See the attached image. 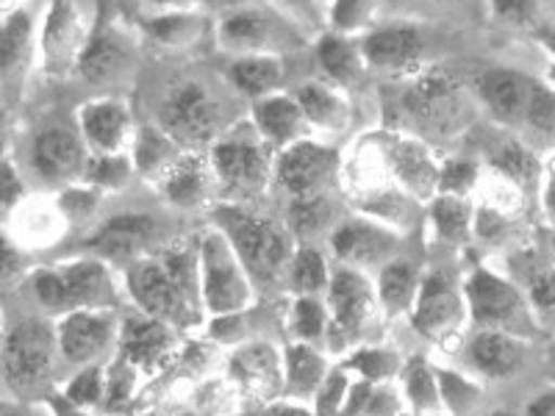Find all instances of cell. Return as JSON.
I'll return each mask as SVG.
<instances>
[{"label":"cell","instance_id":"36","mask_svg":"<svg viewBox=\"0 0 555 416\" xmlns=\"http://www.w3.org/2000/svg\"><path fill=\"white\" fill-rule=\"evenodd\" d=\"M292 284L297 291H314L325 284V261L317 250H300L292 264Z\"/></svg>","mask_w":555,"mask_h":416},{"label":"cell","instance_id":"44","mask_svg":"<svg viewBox=\"0 0 555 416\" xmlns=\"http://www.w3.org/2000/svg\"><path fill=\"white\" fill-rule=\"evenodd\" d=\"M366 17H370V0H336L334 20L345 31L359 28Z\"/></svg>","mask_w":555,"mask_h":416},{"label":"cell","instance_id":"10","mask_svg":"<svg viewBox=\"0 0 555 416\" xmlns=\"http://www.w3.org/2000/svg\"><path fill=\"white\" fill-rule=\"evenodd\" d=\"M215 170L220 181L242 195L261 192L267 183V158L261 147L247 142H225L215 147Z\"/></svg>","mask_w":555,"mask_h":416},{"label":"cell","instance_id":"3","mask_svg":"<svg viewBox=\"0 0 555 416\" xmlns=\"http://www.w3.org/2000/svg\"><path fill=\"white\" fill-rule=\"evenodd\" d=\"M162 126L165 133L183 145H206L217 139L222 128V106L208 95L201 83H178L162 103Z\"/></svg>","mask_w":555,"mask_h":416},{"label":"cell","instance_id":"43","mask_svg":"<svg viewBox=\"0 0 555 416\" xmlns=\"http://www.w3.org/2000/svg\"><path fill=\"white\" fill-rule=\"evenodd\" d=\"M322 309L314 303V300H300V303L295 306V330L300 336H306V339H314V336L322 334Z\"/></svg>","mask_w":555,"mask_h":416},{"label":"cell","instance_id":"33","mask_svg":"<svg viewBox=\"0 0 555 416\" xmlns=\"http://www.w3.org/2000/svg\"><path fill=\"white\" fill-rule=\"evenodd\" d=\"M320 62L331 76L339 81H350L359 73V53L345 42V39L328 37L320 44Z\"/></svg>","mask_w":555,"mask_h":416},{"label":"cell","instance_id":"22","mask_svg":"<svg viewBox=\"0 0 555 416\" xmlns=\"http://www.w3.org/2000/svg\"><path fill=\"white\" fill-rule=\"evenodd\" d=\"M253 117L261 126V131L275 142H292L300 131V122L306 120L304 106L300 101L292 98H267V101L256 103Z\"/></svg>","mask_w":555,"mask_h":416},{"label":"cell","instance_id":"7","mask_svg":"<svg viewBox=\"0 0 555 416\" xmlns=\"http://www.w3.org/2000/svg\"><path fill=\"white\" fill-rule=\"evenodd\" d=\"M539 81L517 69H489L478 78L480 101L503 122H528Z\"/></svg>","mask_w":555,"mask_h":416},{"label":"cell","instance_id":"17","mask_svg":"<svg viewBox=\"0 0 555 416\" xmlns=\"http://www.w3.org/2000/svg\"><path fill=\"white\" fill-rule=\"evenodd\" d=\"M467 295L475 320L486 322V325L508 322L519 311V291L483 270L473 275V281L467 284Z\"/></svg>","mask_w":555,"mask_h":416},{"label":"cell","instance_id":"45","mask_svg":"<svg viewBox=\"0 0 555 416\" xmlns=\"http://www.w3.org/2000/svg\"><path fill=\"white\" fill-rule=\"evenodd\" d=\"M473 178H475L473 167L459 161V165H450L448 170H444L442 183L448 186V190H455V186H459V190H467L469 183H473Z\"/></svg>","mask_w":555,"mask_h":416},{"label":"cell","instance_id":"12","mask_svg":"<svg viewBox=\"0 0 555 416\" xmlns=\"http://www.w3.org/2000/svg\"><path fill=\"white\" fill-rule=\"evenodd\" d=\"M112 316L92 314V311H76L62 322L59 328V344L69 361H89L98 355L112 339Z\"/></svg>","mask_w":555,"mask_h":416},{"label":"cell","instance_id":"1","mask_svg":"<svg viewBox=\"0 0 555 416\" xmlns=\"http://www.w3.org/2000/svg\"><path fill=\"white\" fill-rule=\"evenodd\" d=\"M137 303L156 320L190 322V256L170 252L162 261H142L128 275Z\"/></svg>","mask_w":555,"mask_h":416},{"label":"cell","instance_id":"4","mask_svg":"<svg viewBox=\"0 0 555 416\" xmlns=\"http://www.w3.org/2000/svg\"><path fill=\"white\" fill-rule=\"evenodd\" d=\"M53 366V334L44 322L28 320L3 341V373L9 384L37 386Z\"/></svg>","mask_w":555,"mask_h":416},{"label":"cell","instance_id":"47","mask_svg":"<svg viewBox=\"0 0 555 416\" xmlns=\"http://www.w3.org/2000/svg\"><path fill=\"white\" fill-rule=\"evenodd\" d=\"M528 416H555V391H547L528 405Z\"/></svg>","mask_w":555,"mask_h":416},{"label":"cell","instance_id":"37","mask_svg":"<svg viewBox=\"0 0 555 416\" xmlns=\"http://www.w3.org/2000/svg\"><path fill=\"white\" fill-rule=\"evenodd\" d=\"M434 217L439 231H442V236H448V239H461V236L467 234L469 211L467 206L461 200H455V197H442V200L436 203Z\"/></svg>","mask_w":555,"mask_h":416},{"label":"cell","instance_id":"52","mask_svg":"<svg viewBox=\"0 0 555 416\" xmlns=\"http://www.w3.org/2000/svg\"><path fill=\"white\" fill-rule=\"evenodd\" d=\"M550 44H553V48H555V39H550Z\"/></svg>","mask_w":555,"mask_h":416},{"label":"cell","instance_id":"19","mask_svg":"<svg viewBox=\"0 0 555 416\" xmlns=\"http://www.w3.org/2000/svg\"><path fill=\"white\" fill-rule=\"evenodd\" d=\"M473 359L480 373L505 378L522 366V344L503 330H483L473 341Z\"/></svg>","mask_w":555,"mask_h":416},{"label":"cell","instance_id":"53","mask_svg":"<svg viewBox=\"0 0 555 416\" xmlns=\"http://www.w3.org/2000/svg\"><path fill=\"white\" fill-rule=\"evenodd\" d=\"M553 250H555V236H553Z\"/></svg>","mask_w":555,"mask_h":416},{"label":"cell","instance_id":"14","mask_svg":"<svg viewBox=\"0 0 555 416\" xmlns=\"http://www.w3.org/2000/svg\"><path fill=\"white\" fill-rule=\"evenodd\" d=\"M128 112L114 101H95L81 108L83 136L98 153L114 156L120 153L128 139Z\"/></svg>","mask_w":555,"mask_h":416},{"label":"cell","instance_id":"26","mask_svg":"<svg viewBox=\"0 0 555 416\" xmlns=\"http://www.w3.org/2000/svg\"><path fill=\"white\" fill-rule=\"evenodd\" d=\"M231 81L245 92V95H267L278 83L284 81V67L278 58L270 56H247L231 64Z\"/></svg>","mask_w":555,"mask_h":416},{"label":"cell","instance_id":"32","mask_svg":"<svg viewBox=\"0 0 555 416\" xmlns=\"http://www.w3.org/2000/svg\"><path fill=\"white\" fill-rule=\"evenodd\" d=\"M494 14L517 28H539L550 12V0H492Z\"/></svg>","mask_w":555,"mask_h":416},{"label":"cell","instance_id":"31","mask_svg":"<svg viewBox=\"0 0 555 416\" xmlns=\"http://www.w3.org/2000/svg\"><path fill=\"white\" fill-rule=\"evenodd\" d=\"M414 291V270L409 264H389L380 275V300L389 311H403Z\"/></svg>","mask_w":555,"mask_h":416},{"label":"cell","instance_id":"5","mask_svg":"<svg viewBox=\"0 0 555 416\" xmlns=\"http://www.w3.org/2000/svg\"><path fill=\"white\" fill-rule=\"evenodd\" d=\"M37 295L48 309H76L108 295L106 270L95 261L69 264L56 272H39Z\"/></svg>","mask_w":555,"mask_h":416},{"label":"cell","instance_id":"40","mask_svg":"<svg viewBox=\"0 0 555 416\" xmlns=\"http://www.w3.org/2000/svg\"><path fill=\"white\" fill-rule=\"evenodd\" d=\"M395 158H398L400 172H403V178L411 183V186H420V190H425V186H430V181L436 178L434 167L428 165V158L416 151L414 145L400 147V151L395 153Z\"/></svg>","mask_w":555,"mask_h":416},{"label":"cell","instance_id":"38","mask_svg":"<svg viewBox=\"0 0 555 416\" xmlns=\"http://www.w3.org/2000/svg\"><path fill=\"white\" fill-rule=\"evenodd\" d=\"M289 375L292 384L300 386V389H314L322 378V361L311 353L309 347H292Z\"/></svg>","mask_w":555,"mask_h":416},{"label":"cell","instance_id":"28","mask_svg":"<svg viewBox=\"0 0 555 416\" xmlns=\"http://www.w3.org/2000/svg\"><path fill=\"white\" fill-rule=\"evenodd\" d=\"M165 192L178 206H195L206 195V170L197 158H181L165 170Z\"/></svg>","mask_w":555,"mask_h":416},{"label":"cell","instance_id":"24","mask_svg":"<svg viewBox=\"0 0 555 416\" xmlns=\"http://www.w3.org/2000/svg\"><path fill=\"white\" fill-rule=\"evenodd\" d=\"M272 23L259 12L231 14L220 28L222 44L236 51H264L272 42Z\"/></svg>","mask_w":555,"mask_h":416},{"label":"cell","instance_id":"41","mask_svg":"<svg viewBox=\"0 0 555 416\" xmlns=\"http://www.w3.org/2000/svg\"><path fill=\"white\" fill-rule=\"evenodd\" d=\"M405 386H409L411 400H414L416 405H423V408H428V405L436 400L434 378H430L428 366H425L423 361H414V364L409 366V375H405Z\"/></svg>","mask_w":555,"mask_h":416},{"label":"cell","instance_id":"15","mask_svg":"<svg viewBox=\"0 0 555 416\" xmlns=\"http://www.w3.org/2000/svg\"><path fill=\"white\" fill-rule=\"evenodd\" d=\"M423 53V34L414 26H389L370 34L364 42V58L373 67L403 69Z\"/></svg>","mask_w":555,"mask_h":416},{"label":"cell","instance_id":"13","mask_svg":"<svg viewBox=\"0 0 555 416\" xmlns=\"http://www.w3.org/2000/svg\"><path fill=\"white\" fill-rule=\"evenodd\" d=\"M331 306H334V328L350 336L361 330L370 314H373V295L361 275L350 270L336 272L331 284Z\"/></svg>","mask_w":555,"mask_h":416},{"label":"cell","instance_id":"25","mask_svg":"<svg viewBox=\"0 0 555 416\" xmlns=\"http://www.w3.org/2000/svg\"><path fill=\"white\" fill-rule=\"evenodd\" d=\"M297 101L304 106L306 120H311L314 126L322 128H345L347 126V103L339 92H334L331 87H322V83H309L297 92Z\"/></svg>","mask_w":555,"mask_h":416},{"label":"cell","instance_id":"27","mask_svg":"<svg viewBox=\"0 0 555 416\" xmlns=\"http://www.w3.org/2000/svg\"><path fill=\"white\" fill-rule=\"evenodd\" d=\"M234 375L259 398H267L275 391L278 366L275 355L267 347H250L234 359Z\"/></svg>","mask_w":555,"mask_h":416},{"label":"cell","instance_id":"21","mask_svg":"<svg viewBox=\"0 0 555 416\" xmlns=\"http://www.w3.org/2000/svg\"><path fill=\"white\" fill-rule=\"evenodd\" d=\"M459 106V87L444 76H428L409 92V108L425 122H444Z\"/></svg>","mask_w":555,"mask_h":416},{"label":"cell","instance_id":"2","mask_svg":"<svg viewBox=\"0 0 555 416\" xmlns=\"http://www.w3.org/2000/svg\"><path fill=\"white\" fill-rule=\"evenodd\" d=\"M220 222L247 270L261 281H272L289 256V239L284 227H278L267 217L247 214L242 208H222Z\"/></svg>","mask_w":555,"mask_h":416},{"label":"cell","instance_id":"9","mask_svg":"<svg viewBox=\"0 0 555 416\" xmlns=\"http://www.w3.org/2000/svg\"><path fill=\"white\" fill-rule=\"evenodd\" d=\"M206 259V300L215 311H234L245 306L247 286L245 277L231 261V252L220 239H208L203 247Z\"/></svg>","mask_w":555,"mask_h":416},{"label":"cell","instance_id":"34","mask_svg":"<svg viewBox=\"0 0 555 416\" xmlns=\"http://www.w3.org/2000/svg\"><path fill=\"white\" fill-rule=\"evenodd\" d=\"M498 167L500 172L514 183V186H519V190H522V186H533V181H537L539 176L537 158L517 145L505 147L503 156L498 158Z\"/></svg>","mask_w":555,"mask_h":416},{"label":"cell","instance_id":"11","mask_svg":"<svg viewBox=\"0 0 555 416\" xmlns=\"http://www.w3.org/2000/svg\"><path fill=\"white\" fill-rule=\"evenodd\" d=\"M461 320V303L455 295L453 284L444 275H434L425 284L420 303H416L414 325L420 334L430 336V339H442L450 330H455Z\"/></svg>","mask_w":555,"mask_h":416},{"label":"cell","instance_id":"23","mask_svg":"<svg viewBox=\"0 0 555 416\" xmlns=\"http://www.w3.org/2000/svg\"><path fill=\"white\" fill-rule=\"evenodd\" d=\"M126 62V44L114 34H98L92 42L83 48L81 62H78V73L87 78L89 83L108 81L112 76H117Z\"/></svg>","mask_w":555,"mask_h":416},{"label":"cell","instance_id":"8","mask_svg":"<svg viewBox=\"0 0 555 416\" xmlns=\"http://www.w3.org/2000/svg\"><path fill=\"white\" fill-rule=\"evenodd\" d=\"M44 64L51 73H67L81 62V23L73 0H53L42 34Z\"/></svg>","mask_w":555,"mask_h":416},{"label":"cell","instance_id":"50","mask_svg":"<svg viewBox=\"0 0 555 416\" xmlns=\"http://www.w3.org/2000/svg\"><path fill=\"white\" fill-rule=\"evenodd\" d=\"M267 416H309V414H304V411H295V408H275V411H270Z\"/></svg>","mask_w":555,"mask_h":416},{"label":"cell","instance_id":"29","mask_svg":"<svg viewBox=\"0 0 555 416\" xmlns=\"http://www.w3.org/2000/svg\"><path fill=\"white\" fill-rule=\"evenodd\" d=\"M334 247L347 261H375L389 247V239L375 227L347 225L336 231Z\"/></svg>","mask_w":555,"mask_h":416},{"label":"cell","instance_id":"48","mask_svg":"<svg viewBox=\"0 0 555 416\" xmlns=\"http://www.w3.org/2000/svg\"><path fill=\"white\" fill-rule=\"evenodd\" d=\"M20 195V183L14 178V170L9 165H3V203H14V197Z\"/></svg>","mask_w":555,"mask_h":416},{"label":"cell","instance_id":"39","mask_svg":"<svg viewBox=\"0 0 555 416\" xmlns=\"http://www.w3.org/2000/svg\"><path fill=\"white\" fill-rule=\"evenodd\" d=\"M530 306H533V314L539 316L542 325L555 328V270L542 272L530 284Z\"/></svg>","mask_w":555,"mask_h":416},{"label":"cell","instance_id":"46","mask_svg":"<svg viewBox=\"0 0 555 416\" xmlns=\"http://www.w3.org/2000/svg\"><path fill=\"white\" fill-rule=\"evenodd\" d=\"M356 364H359L366 375H373V378H380V375H386V373H389V366H391L389 359H386V355H380V353L359 355V359H356Z\"/></svg>","mask_w":555,"mask_h":416},{"label":"cell","instance_id":"51","mask_svg":"<svg viewBox=\"0 0 555 416\" xmlns=\"http://www.w3.org/2000/svg\"><path fill=\"white\" fill-rule=\"evenodd\" d=\"M3 416H28V414L26 411L14 408V405H7V408H3Z\"/></svg>","mask_w":555,"mask_h":416},{"label":"cell","instance_id":"18","mask_svg":"<svg viewBox=\"0 0 555 416\" xmlns=\"http://www.w3.org/2000/svg\"><path fill=\"white\" fill-rule=\"evenodd\" d=\"M156 236V222L151 217H117L108 222L101 234L95 236V250H101L108 259H128L145 250Z\"/></svg>","mask_w":555,"mask_h":416},{"label":"cell","instance_id":"35","mask_svg":"<svg viewBox=\"0 0 555 416\" xmlns=\"http://www.w3.org/2000/svg\"><path fill=\"white\" fill-rule=\"evenodd\" d=\"M331 217V206L322 200V195L317 197H297L295 206H292V227H295L300 236L317 234Z\"/></svg>","mask_w":555,"mask_h":416},{"label":"cell","instance_id":"49","mask_svg":"<svg viewBox=\"0 0 555 416\" xmlns=\"http://www.w3.org/2000/svg\"><path fill=\"white\" fill-rule=\"evenodd\" d=\"M156 6H167V9H186L192 0H151Z\"/></svg>","mask_w":555,"mask_h":416},{"label":"cell","instance_id":"30","mask_svg":"<svg viewBox=\"0 0 555 416\" xmlns=\"http://www.w3.org/2000/svg\"><path fill=\"white\" fill-rule=\"evenodd\" d=\"M28 17L26 14H14L7 20V28H3V39H0V51H3V73L7 78H12L20 69V64L26 62L28 56Z\"/></svg>","mask_w":555,"mask_h":416},{"label":"cell","instance_id":"16","mask_svg":"<svg viewBox=\"0 0 555 416\" xmlns=\"http://www.w3.org/2000/svg\"><path fill=\"white\" fill-rule=\"evenodd\" d=\"M34 165L48 181H67L83 167V147L76 136L62 128L44 131L34 142Z\"/></svg>","mask_w":555,"mask_h":416},{"label":"cell","instance_id":"42","mask_svg":"<svg viewBox=\"0 0 555 416\" xmlns=\"http://www.w3.org/2000/svg\"><path fill=\"white\" fill-rule=\"evenodd\" d=\"M103 394V378H101V369L98 366H92V369H87V373L78 375L76 380H73V386H69V398H73V403L78 405H92L98 403Z\"/></svg>","mask_w":555,"mask_h":416},{"label":"cell","instance_id":"6","mask_svg":"<svg viewBox=\"0 0 555 416\" xmlns=\"http://www.w3.org/2000/svg\"><path fill=\"white\" fill-rule=\"evenodd\" d=\"M336 153L328 147L295 142L278 161V178L295 197H317L334 181Z\"/></svg>","mask_w":555,"mask_h":416},{"label":"cell","instance_id":"20","mask_svg":"<svg viewBox=\"0 0 555 416\" xmlns=\"http://www.w3.org/2000/svg\"><path fill=\"white\" fill-rule=\"evenodd\" d=\"M170 350L167 325L158 320H128L122 330V353L139 366H156Z\"/></svg>","mask_w":555,"mask_h":416}]
</instances>
